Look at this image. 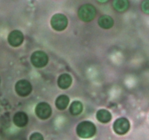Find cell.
<instances>
[{"label": "cell", "mask_w": 149, "mask_h": 140, "mask_svg": "<svg viewBox=\"0 0 149 140\" xmlns=\"http://www.w3.org/2000/svg\"><path fill=\"white\" fill-rule=\"evenodd\" d=\"M77 133L81 138H91L95 134L96 127L95 124L90 121H83L77 125Z\"/></svg>", "instance_id": "cell-1"}, {"label": "cell", "mask_w": 149, "mask_h": 140, "mask_svg": "<svg viewBox=\"0 0 149 140\" xmlns=\"http://www.w3.org/2000/svg\"><path fill=\"white\" fill-rule=\"evenodd\" d=\"M78 15L84 22H90L95 18L96 9L93 4H86L79 9Z\"/></svg>", "instance_id": "cell-2"}, {"label": "cell", "mask_w": 149, "mask_h": 140, "mask_svg": "<svg viewBox=\"0 0 149 140\" xmlns=\"http://www.w3.org/2000/svg\"><path fill=\"white\" fill-rule=\"evenodd\" d=\"M50 24L52 29L55 31L61 32L66 29L68 26V18L66 16L61 13L55 14L51 18Z\"/></svg>", "instance_id": "cell-3"}, {"label": "cell", "mask_w": 149, "mask_h": 140, "mask_svg": "<svg viewBox=\"0 0 149 140\" xmlns=\"http://www.w3.org/2000/svg\"><path fill=\"white\" fill-rule=\"evenodd\" d=\"M32 64L37 68H42L48 63V56L45 52L41 50L33 52L31 57Z\"/></svg>", "instance_id": "cell-4"}, {"label": "cell", "mask_w": 149, "mask_h": 140, "mask_svg": "<svg viewBox=\"0 0 149 140\" xmlns=\"http://www.w3.org/2000/svg\"><path fill=\"white\" fill-rule=\"evenodd\" d=\"M113 130L119 135H124L129 131L130 128V121L125 118H120L113 123Z\"/></svg>", "instance_id": "cell-5"}, {"label": "cell", "mask_w": 149, "mask_h": 140, "mask_svg": "<svg viewBox=\"0 0 149 140\" xmlns=\"http://www.w3.org/2000/svg\"><path fill=\"white\" fill-rule=\"evenodd\" d=\"M15 91L22 97L29 96L32 91L31 84L26 80H19L15 84Z\"/></svg>", "instance_id": "cell-6"}, {"label": "cell", "mask_w": 149, "mask_h": 140, "mask_svg": "<svg viewBox=\"0 0 149 140\" xmlns=\"http://www.w3.org/2000/svg\"><path fill=\"white\" fill-rule=\"evenodd\" d=\"M35 112L39 118L42 120L48 119L52 115V109L49 104L46 102H41L36 105Z\"/></svg>", "instance_id": "cell-7"}, {"label": "cell", "mask_w": 149, "mask_h": 140, "mask_svg": "<svg viewBox=\"0 0 149 140\" xmlns=\"http://www.w3.org/2000/svg\"><path fill=\"white\" fill-rule=\"evenodd\" d=\"M23 34L20 31L15 30L10 32L8 36V42L13 47H18L23 42Z\"/></svg>", "instance_id": "cell-8"}, {"label": "cell", "mask_w": 149, "mask_h": 140, "mask_svg": "<svg viewBox=\"0 0 149 140\" xmlns=\"http://www.w3.org/2000/svg\"><path fill=\"white\" fill-rule=\"evenodd\" d=\"M13 121H14V123L17 126L22 128V127L26 126L28 124L29 118H28V115L25 112H17V113L15 114Z\"/></svg>", "instance_id": "cell-9"}, {"label": "cell", "mask_w": 149, "mask_h": 140, "mask_svg": "<svg viewBox=\"0 0 149 140\" xmlns=\"http://www.w3.org/2000/svg\"><path fill=\"white\" fill-rule=\"evenodd\" d=\"M72 83V78L68 74H63L58 77V85L61 88L67 89Z\"/></svg>", "instance_id": "cell-10"}, {"label": "cell", "mask_w": 149, "mask_h": 140, "mask_svg": "<svg viewBox=\"0 0 149 140\" xmlns=\"http://www.w3.org/2000/svg\"><path fill=\"white\" fill-rule=\"evenodd\" d=\"M113 23H114V22H113V18L111 16L107 15L100 16L98 20L99 26L102 29H109L112 28L113 26Z\"/></svg>", "instance_id": "cell-11"}, {"label": "cell", "mask_w": 149, "mask_h": 140, "mask_svg": "<svg viewBox=\"0 0 149 140\" xmlns=\"http://www.w3.org/2000/svg\"><path fill=\"white\" fill-rule=\"evenodd\" d=\"M96 116H97V120L100 121V123H107L109 121H111V114L109 111L106 110V109H100V110L97 111V114H96Z\"/></svg>", "instance_id": "cell-12"}, {"label": "cell", "mask_w": 149, "mask_h": 140, "mask_svg": "<svg viewBox=\"0 0 149 140\" xmlns=\"http://www.w3.org/2000/svg\"><path fill=\"white\" fill-rule=\"evenodd\" d=\"M69 104V98L66 95H61L57 98L55 101V106L60 110L66 109Z\"/></svg>", "instance_id": "cell-13"}, {"label": "cell", "mask_w": 149, "mask_h": 140, "mask_svg": "<svg viewBox=\"0 0 149 140\" xmlns=\"http://www.w3.org/2000/svg\"><path fill=\"white\" fill-rule=\"evenodd\" d=\"M128 0H113V6L118 12H125L129 7Z\"/></svg>", "instance_id": "cell-14"}, {"label": "cell", "mask_w": 149, "mask_h": 140, "mask_svg": "<svg viewBox=\"0 0 149 140\" xmlns=\"http://www.w3.org/2000/svg\"><path fill=\"white\" fill-rule=\"evenodd\" d=\"M70 112L73 115H78L81 113L83 110V105L81 102H79V101H75L73 102L70 106Z\"/></svg>", "instance_id": "cell-15"}, {"label": "cell", "mask_w": 149, "mask_h": 140, "mask_svg": "<svg viewBox=\"0 0 149 140\" xmlns=\"http://www.w3.org/2000/svg\"><path fill=\"white\" fill-rule=\"evenodd\" d=\"M29 140H44V137L40 133H33L30 136Z\"/></svg>", "instance_id": "cell-16"}, {"label": "cell", "mask_w": 149, "mask_h": 140, "mask_svg": "<svg viewBox=\"0 0 149 140\" xmlns=\"http://www.w3.org/2000/svg\"><path fill=\"white\" fill-rule=\"evenodd\" d=\"M143 11L146 14H149V0H144L141 4Z\"/></svg>", "instance_id": "cell-17"}, {"label": "cell", "mask_w": 149, "mask_h": 140, "mask_svg": "<svg viewBox=\"0 0 149 140\" xmlns=\"http://www.w3.org/2000/svg\"><path fill=\"white\" fill-rule=\"evenodd\" d=\"M97 1L100 3H105V2H106V1H109V0H97Z\"/></svg>", "instance_id": "cell-18"}]
</instances>
